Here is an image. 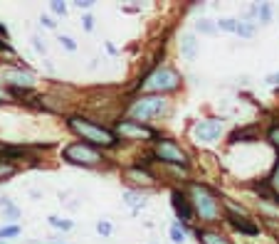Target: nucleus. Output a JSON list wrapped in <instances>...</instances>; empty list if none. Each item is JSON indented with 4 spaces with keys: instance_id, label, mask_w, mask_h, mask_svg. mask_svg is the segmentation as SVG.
<instances>
[{
    "instance_id": "f257e3e1",
    "label": "nucleus",
    "mask_w": 279,
    "mask_h": 244,
    "mask_svg": "<svg viewBox=\"0 0 279 244\" xmlns=\"http://www.w3.org/2000/svg\"><path fill=\"white\" fill-rule=\"evenodd\" d=\"M69 129L77 133V136H82V141L87 143H94V146H114L116 143V133L92 124V121L87 118H79V116H72L69 118Z\"/></svg>"
},
{
    "instance_id": "f03ea898",
    "label": "nucleus",
    "mask_w": 279,
    "mask_h": 244,
    "mask_svg": "<svg viewBox=\"0 0 279 244\" xmlns=\"http://www.w3.org/2000/svg\"><path fill=\"white\" fill-rule=\"evenodd\" d=\"M178 81H180L178 72L163 67V69H156L151 76H146L143 89H146V92H171V89L178 87Z\"/></svg>"
},
{
    "instance_id": "7ed1b4c3",
    "label": "nucleus",
    "mask_w": 279,
    "mask_h": 244,
    "mask_svg": "<svg viewBox=\"0 0 279 244\" xmlns=\"http://www.w3.org/2000/svg\"><path fill=\"white\" fill-rule=\"evenodd\" d=\"M193 207L203 220H218V215H220L218 200L200 185H193Z\"/></svg>"
},
{
    "instance_id": "20e7f679",
    "label": "nucleus",
    "mask_w": 279,
    "mask_h": 244,
    "mask_svg": "<svg viewBox=\"0 0 279 244\" xmlns=\"http://www.w3.org/2000/svg\"><path fill=\"white\" fill-rule=\"evenodd\" d=\"M166 109V99L161 96V94H153V96H141L134 106H131V116L134 118H141V121H146V118H151V116H156V113H161Z\"/></svg>"
},
{
    "instance_id": "39448f33",
    "label": "nucleus",
    "mask_w": 279,
    "mask_h": 244,
    "mask_svg": "<svg viewBox=\"0 0 279 244\" xmlns=\"http://www.w3.org/2000/svg\"><path fill=\"white\" fill-rule=\"evenodd\" d=\"M64 160L77 163V166H94L101 160V155L87 143H72L69 148H64Z\"/></svg>"
},
{
    "instance_id": "423d86ee",
    "label": "nucleus",
    "mask_w": 279,
    "mask_h": 244,
    "mask_svg": "<svg viewBox=\"0 0 279 244\" xmlns=\"http://www.w3.org/2000/svg\"><path fill=\"white\" fill-rule=\"evenodd\" d=\"M156 155L161 158V160H166V163H176V166H185V163H188V155L173 141H158Z\"/></svg>"
},
{
    "instance_id": "0eeeda50",
    "label": "nucleus",
    "mask_w": 279,
    "mask_h": 244,
    "mask_svg": "<svg viewBox=\"0 0 279 244\" xmlns=\"http://www.w3.org/2000/svg\"><path fill=\"white\" fill-rule=\"evenodd\" d=\"M116 133L121 138H141V141H148V138H156V131L148 129V126H141L136 121H121L116 126Z\"/></svg>"
},
{
    "instance_id": "6e6552de",
    "label": "nucleus",
    "mask_w": 279,
    "mask_h": 244,
    "mask_svg": "<svg viewBox=\"0 0 279 244\" xmlns=\"http://www.w3.org/2000/svg\"><path fill=\"white\" fill-rule=\"evenodd\" d=\"M193 133H195L198 141H215V138L222 133V121H218V118L200 121V124L193 129Z\"/></svg>"
},
{
    "instance_id": "1a4fd4ad",
    "label": "nucleus",
    "mask_w": 279,
    "mask_h": 244,
    "mask_svg": "<svg viewBox=\"0 0 279 244\" xmlns=\"http://www.w3.org/2000/svg\"><path fill=\"white\" fill-rule=\"evenodd\" d=\"M3 81H8V84L13 87H32L35 84V74L32 72H22V69H5L3 72Z\"/></svg>"
},
{
    "instance_id": "9d476101",
    "label": "nucleus",
    "mask_w": 279,
    "mask_h": 244,
    "mask_svg": "<svg viewBox=\"0 0 279 244\" xmlns=\"http://www.w3.org/2000/svg\"><path fill=\"white\" fill-rule=\"evenodd\" d=\"M171 197H173V210L178 212V217H180V220H190V205H188L185 195H180V192H173Z\"/></svg>"
},
{
    "instance_id": "9b49d317",
    "label": "nucleus",
    "mask_w": 279,
    "mask_h": 244,
    "mask_svg": "<svg viewBox=\"0 0 279 244\" xmlns=\"http://www.w3.org/2000/svg\"><path fill=\"white\" fill-rule=\"evenodd\" d=\"M230 225H232L237 232H245V234H257V232H259L257 225H252V222H247V220H240V217H230Z\"/></svg>"
},
{
    "instance_id": "f8f14e48",
    "label": "nucleus",
    "mask_w": 279,
    "mask_h": 244,
    "mask_svg": "<svg viewBox=\"0 0 279 244\" xmlns=\"http://www.w3.org/2000/svg\"><path fill=\"white\" fill-rule=\"evenodd\" d=\"M126 178L129 180H136V183H151L153 178H151V173H146V170H139V168H131V170H126Z\"/></svg>"
},
{
    "instance_id": "ddd939ff",
    "label": "nucleus",
    "mask_w": 279,
    "mask_h": 244,
    "mask_svg": "<svg viewBox=\"0 0 279 244\" xmlns=\"http://www.w3.org/2000/svg\"><path fill=\"white\" fill-rule=\"evenodd\" d=\"M198 237L203 239V244H230L225 237H220L215 232H198Z\"/></svg>"
},
{
    "instance_id": "4468645a",
    "label": "nucleus",
    "mask_w": 279,
    "mask_h": 244,
    "mask_svg": "<svg viewBox=\"0 0 279 244\" xmlns=\"http://www.w3.org/2000/svg\"><path fill=\"white\" fill-rule=\"evenodd\" d=\"M183 55H185L188 59L195 57V37H193V35H185V37H183Z\"/></svg>"
},
{
    "instance_id": "2eb2a0df",
    "label": "nucleus",
    "mask_w": 279,
    "mask_h": 244,
    "mask_svg": "<svg viewBox=\"0 0 279 244\" xmlns=\"http://www.w3.org/2000/svg\"><path fill=\"white\" fill-rule=\"evenodd\" d=\"M269 188H272L274 195L279 197V163H277V168H274V173H272V178H269Z\"/></svg>"
},
{
    "instance_id": "dca6fc26",
    "label": "nucleus",
    "mask_w": 279,
    "mask_h": 244,
    "mask_svg": "<svg viewBox=\"0 0 279 244\" xmlns=\"http://www.w3.org/2000/svg\"><path fill=\"white\" fill-rule=\"evenodd\" d=\"M15 173V166H10V163H3V160H0V180H3V178H10Z\"/></svg>"
},
{
    "instance_id": "f3484780",
    "label": "nucleus",
    "mask_w": 279,
    "mask_h": 244,
    "mask_svg": "<svg viewBox=\"0 0 279 244\" xmlns=\"http://www.w3.org/2000/svg\"><path fill=\"white\" fill-rule=\"evenodd\" d=\"M171 239H173L176 244H180V242H185V234H183V229H180L178 225H173V227H171Z\"/></svg>"
},
{
    "instance_id": "a211bd4d",
    "label": "nucleus",
    "mask_w": 279,
    "mask_h": 244,
    "mask_svg": "<svg viewBox=\"0 0 279 244\" xmlns=\"http://www.w3.org/2000/svg\"><path fill=\"white\" fill-rule=\"evenodd\" d=\"M220 30H227V32H237V22H235V20H230V18H225V20H220Z\"/></svg>"
},
{
    "instance_id": "6ab92c4d",
    "label": "nucleus",
    "mask_w": 279,
    "mask_h": 244,
    "mask_svg": "<svg viewBox=\"0 0 279 244\" xmlns=\"http://www.w3.org/2000/svg\"><path fill=\"white\" fill-rule=\"evenodd\" d=\"M50 225H52V227H60V229H72V222L60 220V217H50Z\"/></svg>"
},
{
    "instance_id": "aec40b11",
    "label": "nucleus",
    "mask_w": 279,
    "mask_h": 244,
    "mask_svg": "<svg viewBox=\"0 0 279 244\" xmlns=\"http://www.w3.org/2000/svg\"><path fill=\"white\" fill-rule=\"evenodd\" d=\"M0 210H5L10 217H18V210L10 205V200H0Z\"/></svg>"
},
{
    "instance_id": "412c9836",
    "label": "nucleus",
    "mask_w": 279,
    "mask_h": 244,
    "mask_svg": "<svg viewBox=\"0 0 279 244\" xmlns=\"http://www.w3.org/2000/svg\"><path fill=\"white\" fill-rule=\"evenodd\" d=\"M124 197H126V202H129L131 207H139V205L143 207V200H139V195H134V192H126Z\"/></svg>"
},
{
    "instance_id": "4be33fe9",
    "label": "nucleus",
    "mask_w": 279,
    "mask_h": 244,
    "mask_svg": "<svg viewBox=\"0 0 279 244\" xmlns=\"http://www.w3.org/2000/svg\"><path fill=\"white\" fill-rule=\"evenodd\" d=\"M269 141L279 148V126H272V129H269Z\"/></svg>"
},
{
    "instance_id": "5701e85b",
    "label": "nucleus",
    "mask_w": 279,
    "mask_h": 244,
    "mask_svg": "<svg viewBox=\"0 0 279 244\" xmlns=\"http://www.w3.org/2000/svg\"><path fill=\"white\" fill-rule=\"evenodd\" d=\"M20 232V227H5V229H0V237H15Z\"/></svg>"
},
{
    "instance_id": "b1692460",
    "label": "nucleus",
    "mask_w": 279,
    "mask_h": 244,
    "mask_svg": "<svg viewBox=\"0 0 279 244\" xmlns=\"http://www.w3.org/2000/svg\"><path fill=\"white\" fill-rule=\"evenodd\" d=\"M198 30H200V32H205V35H210L215 27H213L210 22H205V20H203V22H198Z\"/></svg>"
},
{
    "instance_id": "393cba45",
    "label": "nucleus",
    "mask_w": 279,
    "mask_h": 244,
    "mask_svg": "<svg viewBox=\"0 0 279 244\" xmlns=\"http://www.w3.org/2000/svg\"><path fill=\"white\" fill-rule=\"evenodd\" d=\"M237 32H240L242 37H250V35H252V27H250V25H242V22H240V25H237Z\"/></svg>"
},
{
    "instance_id": "a878e982",
    "label": "nucleus",
    "mask_w": 279,
    "mask_h": 244,
    "mask_svg": "<svg viewBox=\"0 0 279 244\" xmlns=\"http://www.w3.org/2000/svg\"><path fill=\"white\" fill-rule=\"evenodd\" d=\"M60 42H62V45H64V47H67L69 52H74V50H77V45L72 42V39H69V37H60Z\"/></svg>"
},
{
    "instance_id": "bb28decb",
    "label": "nucleus",
    "mask_w": 279,
    "mask_h": 244,
    "mask_svg": "<svg viewBox=\"0 0 279 244\" xmlns=\"http://www.w3.org/2000/svg\"><path fill=\"white\" fill-rule=\"evenodd\" d=\"M97 229H99L101 234H111V225H109V222H99V225H97Z\"/></svg>"
},
{
    "instance_id": "cd10ccee",
    "label": "nucleus",
    "mask_w": 279,
    "mask_h": 244,
    "mask_svg": "<svg viewBox=\"0 0 279 244\" xmlns=\"http://www.w3.org/2000/svg\"><path fill=\"white\" fill-rule=\"evenodd\" d=\"M52 10H55V13H60V15H64V13H67V8H64L62 3H52Z\"/></svg>"
},
{
    "instance_id": "c85d7f7f",
    "label": "nucleus",
    "mask_w": 279,
    "mask_h": 244,
    "mask_svg": "<svg viewBox=\"0 0 279 244\" xmlns=\"http://www.w3.org/2000/svg\"><path fill=\"white\" fill-rule=\"evenodd\" d=\"M32 42H35V50H37V52H42V55H45V45H42V42H40V39H37V37L32 39Z\"/></svg>"
},
{
    "instance_id": "c756f323",
    "label": "nucleus",
    "mask_w": 279,
    "mask_h": 244,
    "mask_svg": "<svg viewBox=\"0 0 279 244\" xmlns=\"http://www.w3.org/2000/svg\"><path fill=\"white\" fill-rule=\"evenodd\" d=\"M267 81H269V84H279V74H269Z\"/></svg>"
},
{
    "instance_id": "7c9ffc66",
    "label": "nucleus",
    "mask_w": 279,
    "mask_h": 244,
    "mask_svg": "<svg viewBox=\"0 0 279 244\" xmlns=\"http://www.w3.org/2000/svg\"><path fill=\"white\" fill-rule=\"evenodd\" d=\"M77 5H79V8H92V0H79Z\"/></svg>"
},
{
    "instance_id": "2f4dec72",
    "label": "nucleus",
    "mask_w": 279,
    "mask_h": 244,
    "mask_svg": "<svg viewBox=\"0 0 279 244\" xmlns=\"http://www.w3.org/2000/svg\"><path fill=\"white\" fill-rule=\"evenodd\" d=\"M262 20H269V8H267V5L262 8Z\"/></svg>"
},
{
    "instance_id": "473e14b6",
    "label": "nucleus",
    "mask_w": 279,
    "mask_h": 244,
    "mask_svg": "<svg viewBox=\"0 0 279 244\" xmlns=\"http://www.w3.org/2000/svg\"><path fill=\"white\" fill-rule=\"evenodd\" d=\"M42 22H45V27H55V22H52L50 18H42Z\"/></svg>"
},
{
    "instance_id": "72a5a7b5",
    "label": "nucleus",
    "mask_w": 279,
    "mask_h": 244,
    "mask_svg": "<svg viewBox=\"0 0 279 244\" xmlns=\"http://www.w3.org/2000/svg\"><path fill=\"white\" fill-rule=\"evenodd\" d=\"M0 101H8V94H5L3 89H0Z\"/></svg>"
}]
</instances>
